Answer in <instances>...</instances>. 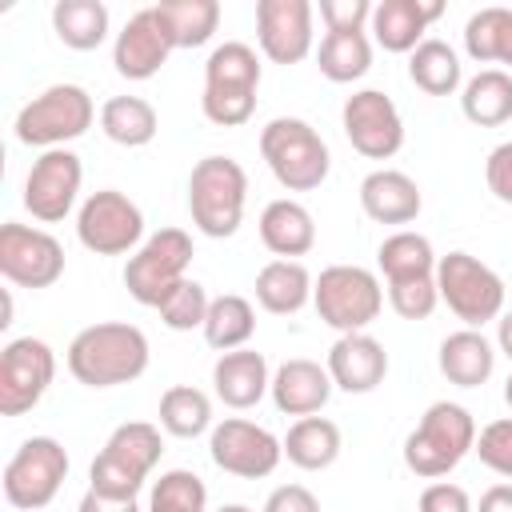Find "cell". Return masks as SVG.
Returning a JSON list of instances; mask_svg holds the SVG:
<instances>
[{"label":"cell","mask_w":512,"mask_h":512,"mask_svg":"<svg viewBox=\"0 0 512 512\" xmlns=\"http://www.w3.org/2000/svg\"><path fill=\"white\" fill-rule=\"evenodd\" d=\"M148 336L128 320H104L88 324L68 344V372L84 388H116L132 384L148 368Z\"/></svg>","instance_id":"6da1fadb"},{"label":"cell","mask_w":512,"mask_h":512,"mask_svg":"<svg viewBox=\"0 0 512 512\" xmlns=\"http://www.w3.org/2000/svg\"><path fill=\"white\" fill-rule=\"evenodd\" d=\"M256 88H260V56L244 40H224L212 48L204 64V96L200 108L216 128H240L256 112Z\"/></svg>","instance_id":"7a4b0ae2"},{"label":"cell","mask_w":512,"mask_h":512,"mask_svg":"<svg viewBox=\"0 0 512 512\" xmlns=\"http://www.w3.org/2000/svg\"><path fill=\"white\" fill-rule=\"evenodd\" d=\"M260 156L280 188L288 192H312L328 180L332 156L324 136L300 120V116H276L260 128Z\"/></svg>","instance_id":"3957f363"},{"label":"cell","mask_w":512,"mask_h":512,"mask_svg":"<svg viewBox=\"0 0 512 512\" xmlns=\"http://www.w3.org/2000/svg\"><path fill=\"white\" fill-rule=\"evenodd\" d=\"M472 448H476V420H472V412L464 404L436 400V404H428V412L420 416V424L408 432V440H404V464H408V472H416L424 480H440Z\"/></svg>","instance_id":"277c9868"},{"label":"cell","mask_w":512,"mask_h":512,"mask_svg":"<svg viewBox=\"0 0 512 512\" xmlns=\"http://www.w3.org/2000/svg\"><path fill=\"white\" fill-rule=\"evenodd\" d=\"M164 452V436L156 424L148 420H128L120 424L108 444L100 448V456L88 468V488L100 496H116V500H136V492L144 488L148 472L160 464Z\"/></svg>","instance_id":"5b68a950"},{"label":"cell","mask_w":512,"mask_h":512,"mask_svg":"<svg viewBox=\"0 0 512 512\" xmlns=\"http://www.w3.org/2000/svg\"><path fill=\"white\" fill-rule=\"evenodd\" d=\"M244 200H248V172L232 156L196 160L188 176V212L204 236L212 240L236 236L244 220Z\"/></svg>","instance_id":"8992f818"},{"label":"cell","mask_w":512,"mask_h":512,"mask_svg":"<svg viewBox=\"0 0 512 512\" xmlns=\"http://www.w3.org/2000/svg\"><path fill=\"white\" fill-rule=\"evenodd\" d=\"M96 120V104L80 84H52L40 96H32L16 112V140L28 148H64L68 140L84 136Z\"/></svg>","instance_id":"52a82bcc"},{"label":"cell","mask_w":512,"mask_h":512,"mask_svg":"<svg viewBox=\"0 0 512 512\" xmlns=\"http://www.w3.org/2000/svg\"><path fill=\"white\" fill-rule=\"evenodd\" d=\"M312 304H316V316L328 328L348 336V332H364L380 316L384 288H380L376 272H368L360 264H332V268H324L316 276Z\"/></svg>","instance_id":"ba28073f"},{"label":"cell","mask_w":512,"mask_h":512,"mask_svg":"<svg viewBox=\"0 0 512 512\" xmlns=\"http://www.w3.org/2000/svg\"><path fill=\"white\" fill-rule=\"evenodd\" d=\"M188 264H192V236L184 228H160L152 232L124 264V288L136 304L144 308H160L164 296L188 280Z\"/></svg>","instance_id":"9c48e42d"},{"label":"cell","mask_w":512,"mask_h":512,"mask_svg":"<svg viewBox=\"0 0 512 512\" xmlns=\"http://www.w3.org/2000/svg\"><path fill=\"white\" fill-rule=\"evenodd\" d=\"M436 288L440 300L464 328H484L504 312V280L468 252H448L436 260Z\"/></svg>","instance_id":"30bf717a"},{"label":"cell","mask_w":512,"mask_h":512,"mask_svg":"<svg viewBox=\"0 0 512 512\" xmlns=\"http://www.w3.org/2000/svg\"><path fill=\"white\" fill-rule=\"evenodd\" d=\"M68 480V452L56 436H28L4 464V500L20 512H40Z\"/></svg>","instance_id":"8fae6325"},{"label":"cell","mask_w":512,"mask_h":512,"mask_svg":"<svg viewBox=\"0 0 512 512\" xmlns=\"http://www.w3.org/2000/svg\"><path fill=\"white\" fill-rule=\"evenodd\" d=\"M76 236L96 256H124L140 248L144 240V212L136 200H128L116 188L92 192L76 212Z\"/></svg>","instance_id":"7c38bea8"},{"label":"cell","mask_w":512,"mask_h":512,"mask_svg":"<svg viewBox=\"0 0 512 512\" xmlns=\"http://www.w3.org/2000/svg\"><path fill=\"white\" fill-rule=\"evenodd\" d=\"M208 456L228 476L264 480L284 460V440H276L264 424H252L244 416H228V420L212 424V432H208Z\"/></svg>","instance_id":"4fadbf2b"},{"label":"cell","mask_w":512,"mask_h":512,"mask_svg":"<svg viewBox=\"0 0 512 512\" xmlns=\"http://www.w3.org/2000/svg\"><path fill=\"white\" fill-rule=\"evenodd\" d=\"M56 376V352L36 336H16L0 352V416L32 412Z\"/></svg>","instance_id":"5bb4252c"},{"label":"cell","mask_w":512,"mask_h":512,"mask_svg":"<svg viewBox=\"0 0 512 512\" xmlns=\"http://www.w3.org/2000/svg\"><path fill=\"white\" fill-rule=\"evenodd\" d=\"M0 276L16 288H48L64 276V248L52 232L8 220L0 228Z\"/></svg>","instance_id":"9a60e30c"},{"label":"cell","mask_w":512,"mask_h":512,"mask_svg":"<svg viewBox=\"0 0 512 512\" xmlns=\"http://www.w3.org/2000/svg\"><path fill=\"white\" fill-rule=\"evenodd\" d=\"M340 124H344L348 144L368 160H388L404 144V120H400L392 96H384L380 88L352 92L340 108Z\"/></svg>","instance_id":"2e32d148"},{"label":"cell","mask_w":512,"mask_h":512,"mask_svg":"<svg viewBox=\"0 0 512 512\" xmlns=\"http://www.w3.org/2000/svg\"><path fill=\"white\" fill-rule=\"evenodd\" d=\"M84 184V164L72 148H48L32 160L28 180H24V208L40 224H56L72 212L76 196Z\"/></svg>","instance_id":"e0dca14e"},{"label":"cell","mask_w":512,"mask_h":512,"mask_svg":"<svg viewBox=\"0 0 512 512\" xmlns=\"http://www.w3.org/2000/svg\"><path fill=\"white\" fill-rule=\"evenodd\" d=\"M176 40H172V28L160 12V4L152 8H140L128 16V24L116 32V44H112V64L124 80H152L168 56H172Z\"/></svg>","instance_id":"ac0fdd59"},{"label":"cell","mask_w":512,"mask_h":512,"mask_svg":"<svg viewBox=\"0 0 512 512\" xmlns=\"http://www.w3.org/2000/svg\"><path fill=\"white\" fill-rule=\"evenodd\" d=\"M256 40L272 64H300L312 52V4L308 0H260Z\"/></svg>","instance_id":"d6986e66"},{"label":"cell","mask_w":512,"mask_h":512,"mask_svg":"<svg viewBox=\"0 0 512 512\" xmlns=\"http://www.w3.org/2000/svg\"><path fill=\"white\" fill-rule=\"evenodd\" d=\"M324 368H328V376H332V384L340 392H356L360 396V392H372V388L384 384V376H388V352H384V344L376 336L348 332V336H340L328 348Z\"/></svg>","instance_id":"ffe728a7"},{"label":"cell","mask_w":512,"mask_h":512,"mask_svg":"<svg viewBox=\"0 0 512 512\" xmlns=\"http://www.w3.org/2000/svg\"><path fill=\"white\" fill-rule=\"evenodd\" d=\"M332 388L336 384H332V376H328L324 364L296 356V360H284L272 372V388L268 392H272L276 412H284V416H316L328 404Z\"/></svg>","instance_id":"44dd1931"},{"label":"cell","mask_w":512,"mask_h":512,"mask_svg":"<svg viewBox=\"0 0 512 512\" xmlns=\"http://www.w3.org/2000/svg\"><path fill=\"white\" fill-rule=\"evenodd\" d=\"M440 12V0H380L372 4L368 28L384 52H416V44H424V32Z\"/></svg>","instance_id":"7402d4cb"},{"label":"cell","mask_w":512,"mask_h":512,"mask_svg":"<svg viewBox=\"0 0 512 512\" xmlns=\"http://www.w3.org/2000/svg\"><path fill=\"white\" fill-rule=\"evenodd\" d=\"M360 208L376 224H412L424 208V196L408 172L376 168L360 180Z\"/></svg>","instance_id":"603a6c76"},{"label":"cell","mask_w":512,"mask_h":512,"mask_svg":"<svg viewBox=\"0 0 512 512\" xmlns=\"http://www.w3.org/2000/svg\"><path fill=\"white\" fill-rule=\"evenodd\" d=\"M212 388H216V396H220L228 408H236V412L260 404L264 392L272 388L264 352H252V348L220 352V360L212 364Z\"/></svg>","instance_id":"cb8c5ba5"},{"label":"cell","mask_w":512,"mask_h":512,"mask_svg":"<svg viewBox=\"0 0 512 512\" xmlns=\"http://www.w3.org/2000/svg\"><path fill=\"white\" fill-rule=\"evenodd\" d=\"M260 240H264V248L272 256L296 260V256L312 252V244H316V220H312V212L300 200L280 196V200L264 204V212H260Z\"/></svg>","instance_id":"d4e9b609"},{"label":"cell","mask_w":512,"mask_h":512,"mask_svg":"<svg viewBox=\"0 0 512 512\" xmlns=\"http://www.w3.org/2000/svg\"><path fill=\"white\" fill-rule=\"evenodd\" d=\"M440 372L456 388H480L496 368V348L480 328H460L440 340Z\"/></svg>","instance_id":"484cf974"},{"label":"cell","mask_w":512,"mask_h":512,"mask_svg":"<svg viewBox=\"0 0 512 512\" xmlns=\"http://www.w3.org/2000/svg\"><path fill=\"white\" fill-rule=\"evenodd\" d=\"M312 272L300 260H268L256 272V304L272 316H292L312 300Z\"/></svg>","instance_id":"4316f807"},{"label":"cell","mask_w":512,"mask_h":512,"mask_svg":"<svg viewBox=\"0 0 512 512\" xmlns=\"http://www.w3.org/2000/svg\"><path fill=\"white\" fill-rule=\"evenodd\" d=\"M460 112L476 128H496L512 120V72L504 68H480L464 92H460Z\"/></svg>","instance_id":"83f0119b"},{"label":"cell","mask_w":512,"mask_h":512,"mask_svg":"<svg viewBox=\"0 0 512 512\" xmlns=\"http://www.w3.org/2000/svg\"><path fill=\"white\" fill-rule=\"evenodd\" d=\"M52 32L64 48L92 52L108 40V8L104 0H56L52 4Z\"/></svg>","instance_id":"f1b7e54d"},{"label":"cell","mask_w":512,"mask_h":512,"mask_svg":"<svg viewBox=\"0 0 512 512\" xmlns=\"http://www.w3.org/2000/svg\"><path fill=\"white\" fill-rule=\"evenodd\" d=\"M284 456L304 472H320L340 456V428L328 416H300L284 436Z\"/></svg>","instance_id":"f546056e"},{"label":"cell","mask_w":512,"mask_h":512,"mask_svg":"<svg viewBox=\"0 0 512 512\" xmlns=\"http://www.w3.org/2000/svg\"><path fill=\"white\" fill-rule=\"evenodd\" d=\"M156 128H160L156 108H152L144 96H112V100H104V108H100V132H104L112 144L144 148V144H152Z\"/></svg>","instance_id":"4dcf8cb0"},{"label":"cell","mask_w":512,"mask_h":512,"mask_svg":"<svg viewBox=\"0 0 512 512\" xmlns=\"http://www.w3.org/2000/svg\"><path fill=\"white\" fill-rule=\"evenodd\" d=\"M436 252H432V240L420 236V232H392L380 248H376V264L384 272L388 284L396 280H420V276H436Z\"/></svg>","instance_id":"1f68e13d"},{"label":"cell","mask_w":512,"mask_h":512,"mask_svg":"<svg viewBox=\"0 0 512 512\" xmlns=\"http://www.w3.org/2000/svg\"><path fill=\"white\" fill-rule=\"evenodd\" d=\"M464 52L476 64L512 68V8H480L464 24Z\"/></svg>","instance_id":"d6a6232c"},{"label":"cell","mask_w":512,"mask_h":512,"mask_svg":"<svg viewBox=\"0 0 512 512\" xmlns=\"http://www.w3.org/2000/svg\"><path fill=\"white\" fill-rule=\"evenodd\" d=\"M460 56L452 52V44L428 36L424 44H416V52H408V80L428 92V96H452L460 88Z\"/></svg>","instance_id":"836d02e7"},{"label":"cell","mask_w":512,"mask_h":512,"mask_svg":"<svg viewBox=\"0 0 512 512\" xmlns=\"http://www.w3.org/2000/svg\"><path fill=\"white\" fill-rule=\"evenodd\" d=\"M256 332V312L244 296L236 292H224V296H212L208 304V320H204V340L208 348L216 352H236L252 340Z\"/></svg>","instance_id":"e575fe53"},{"label":"cell","mask_w":512,"mask_h":512,"mask_svg":"<svg viewBox=\"0 0 512 512\" xmlns=\"http://www.w3.org/2000/svg\"><path fill=\"white\" fill-rule=\"evenodd\" d=\"M316 64L332 84H352L372 68V40L368 32H324L316 48Z\"/></svg>","instance_id":"d590c367"},{"label":"cell","mask_w":512,"mask_h":512,"mask_svg":"<svg viewBox=\"0 0 512 512\" xmlns=\"http://www.w3.org/2000/svg\"><path fill=\"white\" fill-rule=\"evenodd\" d=\"M160 428L168 436H180V440H192V436L208 432L212 428V400H208V392H200L192 384H172L160 396Z\"/></svg>","instance_id":"8d00e7d4"},{"label":"cell","mask_w":512,"mask_h":512,"mask_svg":"<svg viewBox=\"0 0 512 512\" xmlns=\"http://www.w3.org/2000/svg\"><path fill=\"white\" fill-rule=\"evenodd\" d=\"M160 12L172 28L176 48H200L220 28V4L216 0H160Z\"/></svg>","instance_id":"74e56055"},{"label":"cell","mask_w":512,"mask_h":512,"mask_svg":"<svg viewBox=\"0 0 512 512\" xmlns=\"http://www.w3.org/2000/svg\"><path fill=\"white\" fill-rule=\"evenodd\" d=\"M204 508H208V488L188 468H168L152 484L148 512H204Z\"/></svg>","instance_id":"f35d334b"},{"label":"cell","mask_w":512,"mask_h":512,"mask_svg":"<svg viewBox=\"0 0 512 512\" xmlns=\"http://www.w3.org/2000/svg\"><path fill=\"white\" fill-rule=\"evenodd\" d=\"M208 292H204V284L200 280H180L168 296H164V304L156 308L160 312V320L172 328V332H192V328H204V320H208Z\"/></svg>","instance_id":"ab89813d"},{"label":"cell","mask_w":512,"mask_h":512,"mask_svg":"<svg viewBox=\"0 0 512 512\" xmlns=\"http://www.w3.org/2000/svg\"><path fill=\"white\" fill-rule=\"evenodd\" d=\"M388 304L400 320H428L440 304V288L436 276H420V280H396L388 284Z\"/></svg>","instance_id":"60d3db41"},{"label":"cell","mask_w":512,"mask_h":512,"mask_svg":"<svg viewBox=\"0 0 512 512\" xmlns=\"http://www.w3.org/2000/svg\"><path fill=\"white\" fill-rule=\"evenodd\" d=\"M472 452L480 456L484 468H492L496 476L512 480V416L484 424V428L476 432V448H472Z\"/></svg>","instance_id":"b9f144b4"},{"label":"cell","mask_w":512,"mask_h":512,"mask_svg":"<svg viewBox=\"0 0 512 512\" xmlns=\"http://www.w3.org/2000/svg\"><path fill=\"white\" fill-rule=\"evenodd\" d=\"M320 20L328 24V32H364V24L372 20V4L368 0H320Z\"/></svg>","instance_id":"7bdbcfd3"},{"label":"cell","mask_w":512,"mask_h":512,"mask_svg":"<svg viewBox=\"0 0 512 512\" xmlns=\"http://www.w3.org/2000/svg\"><path fill=\"white\" fill-rule=\"evenodd\" d=\"M416 512H476V504H472V496H468L460 484L436 480V484H428V488L420 492Z\"/></svg>","instance_id":"ee69618b"},{"label":"cell","mask_w":512,"mask_h":512,"mask_svg":"<svg viewBox=\"0 0 512 512\" xmlns=\"http://www.w3.org/2000/svg\"><path fill=\"white\" fill-rule=\"evenodd\" d=\"M484 180H488V192L500 200V204H512V140L508 144H496L484 160Z\"/></svg>","instance_id":"f6af8a7d"},{"label":"cell","mask_w":512,"mask_h":512,"mask_svg":"<svg viewBox=\"0 0 512 512\" xmlns=\"http://www.w3.org/2000/svg\"><path fill=\"white\" fill-rule=\"evenodd\" d=\"M264 512H320V500L304 484H280L268 492Z\"/></svg>","instance_id":"bcb514c9"},{"label":"cell","mask_w":512,"mask_h":512,"mask_svg":"<svg viewBox=\"0 0 512 512\" xmlns=\"http://www.w3.org/2000/svg\"><path fill=\"white\" fill-rule=\"evenodd\" d=\"M76 512H140L136 500H116V496H100V492H84L80 496V508Z\"/></svg>","instance_id":"7dc6e473"},{"label":"cell","mask_w":512,"mask_h":512,"mask_svg":"<svg viewBox=\"0 0 512 512\" xmlns=\"http://www.w3.org/2000/svg\"><path fill=\"white\" fill-rule=\"evenodd\" d=\"M476 512H512V484H492V488L480 496Z\"/></svg>","instance_id":"c3c4849f"},{"label":"cell","mask_w":512,"mask_h":512,"mask_svg":"<svg viewBox=\"0 0 512 512\" xmlns=\"http://www.w3.org/2000/svg\"><path fill=\"white\" fill-rule=\"evenodd\" d=\"M496 348L512 360V308H508V312H500V320H496Z\"/></svg>","instance_id":"681fc988"},{"label":"cell","mask_w":512,"mask_h":512,"mask_svg":"<svg viewBox=\"0 0 512 512\" xmlns=\"http://www.w3.org/2000/svg\"><path fill=\"white\" fill-rule=\"evenodd\" d=\"M12 324V292H4V316H0V328Z\"/></svg>","instance_id":"f907efd6"},{"label":"cell","mask_w":512,"mask_h":512,"mask_svg":"<svg viewBox=\"0 0 512 512\" xmlns=\"http://www.w3.org/2000/svg\"><path fill=\"white\" fill-rule=\"evenodd\" d=\"M216 512H252L248 504H224V508H216Z\"/></svg>","instance_id":"816d5d0a"},{"label":"cell","mask_w":512,"mask_h":512,"mask_svg":"<svg viewBox=\"0 0 512 512\" xmlns=\"http://www.w3.org/2000/svg\"><path fill=\"white\" fill-rule=\"evenodd\" d=\"M504 400H508V408H512V372H508V380H504Z\"/></svg>","instance_id":"f5cc1de1"}]
</instances>
